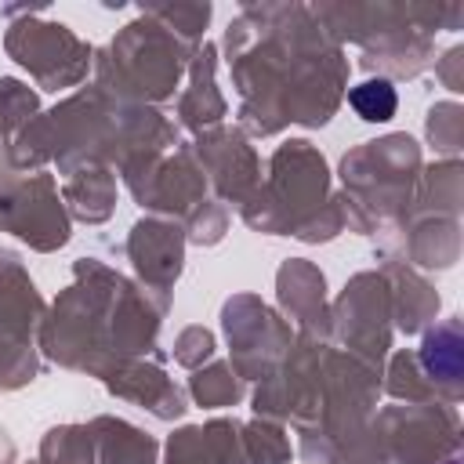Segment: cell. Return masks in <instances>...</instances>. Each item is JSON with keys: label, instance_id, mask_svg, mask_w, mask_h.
<instances>
[{"label": "cell", "instance_id": "1", "mask_svg": "<svg viewBox=\"0 0 464 464\" xmlns=\"http://www.w3.org/2000/svg\"><path fill=\"white\" fill-rule=\"evenodd\" d=\"M348 102H352V109H355L362 120H373V123L392 120V112H395V91H392L388 80L359 83V87L348 94Z\"/></svg>", "mask_w": 464, "mask_h": 464}]
</instances>
